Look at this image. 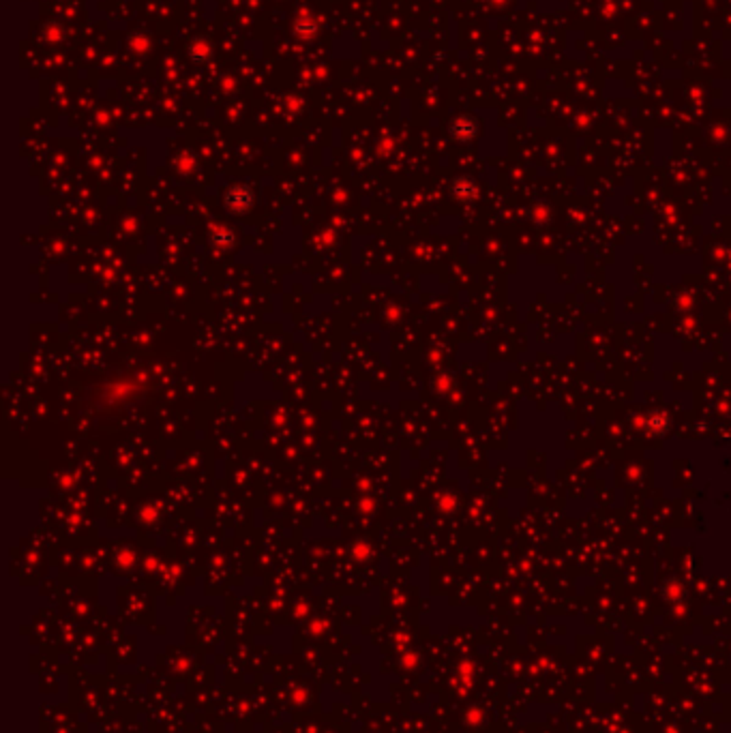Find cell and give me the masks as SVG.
Segmentation results:
<instances>
[{
	"label": "cell",
	"mask_w": 731,
	"mask_h": 733,
	"mask_svg": "<svg viewBox=\"0 0 731 733\" xmlns=\"http://www.w3.org/2000/svg\"><path fill=\"white\" fill-rule=\"evenodd\" d=\"M211 56H213V49H211V45H208L206 41L197 39V41H193L189 45V58L193 63H206Z\"/></svg>",
	"instance_id": "1"
}]
</instances>
